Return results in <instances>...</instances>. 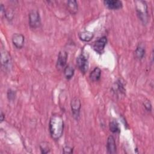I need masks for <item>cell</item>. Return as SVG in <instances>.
Listing matches in <instances>:
<instances>
[{
	"instance_id": "cell-11",
	"label": "cell",
	"mask_w": 154,
	"mask_h": 154,
	"mask_svg": "<svg viewBox=\"0 0 154 154\" xmlns=\"http://www.w3.org/2000/svg\"><path fill=\"white\" fill-rule=\"evenodd\" d=\"M103 4L108 8L111 10H118L122 7V2L119 0H106Z\"/></svg>"
},
{
	"instance_id": "cell-22",
	"label": "cell",
	"mask_w": 154,
	"mask_h": 154,
	"mask_svg": "<svg viewBox=\"0 0 154 154\" xmlns=\"http://www.w3.org/2000/svg\"><path fill=\"white\" fill-rule=\"evenodd\" d=\"M0 117H1V122H3V121L4 120V119H5V114L2 112V111L1 112V116H0Z\"/></svg>"
},
{
	"instance_id": "cell-20",
	"label": "cell",
	"mask_w": 154,
	"mask_h": 154,
	"mask_svg": "<svg viewBox=\"0 0 154 154\" xmlns=\"http://www.w3.org/2000/svg\"><path fill=\"white\" fill-rule=\"evenodd\" d=\"M73 152V149L69 146H66L63 148L64 153H72Z\"/></svg>"
},
{
	"instance_id": "cell-21",
	"label": "cell",
	"mask_w": 154,
	"mask_h": 154,
	"mask_svg": "<svg viewBox=\"0 0 154 154\" xmlns=\"http://www.w3.org/2000/svg\"><path fill=\"white\" fill-rule=\"evenodd\" d=\"M144 106L146 108V109L147 110V111H150L151 110V108H152V106H151V104L149 102H147L146 103H144Z\"/></svg>"
},
{
	"instance_id": "cell-7",
	"label": "cell",
	"mask_w": 154,
	"mask_h": 154,
	"mask_svg": "<svg viewBox=\"0 0 154 154\" xmlns=\"http://www.w3.org/2000/svg\"><path fill=\"white\" fill-rule=\"evenodd\" d=\"M70 105L73 116L75 119L78 120V119L79 117L80 110L81 107V103L78 97H74L71 101Z\"/></svg>"
},
{
	"instance_id": "cell-4",
	"label": "cell",
	"mask_w": 154,
	"mask_h": 154,
	"mask_svg": "<svg viewBox=\"0 0 154 154\" xmlns=\"http://www.w3.org/2000/svg\"><path fill=\"white\" fill-rule=\"evenodd\" d=\"M76 65L80 71L85 73L87 72L88 69V58L83 53L81 54L76 58Z\"/></svg>"
},
{
	"instance_id": "cell-16",
	"label": "cell",
	"mask_w": 154,
	"mask_h": 154,
	"mask_svg": "<svg viewBox=\"0 0 154 154\" xmlns=\"http://www.w3.org/2000/svg\"><path fill=\"white\" fill-rule=\"evenodd\" d=\"M74 72H75V69L73 67V66L70 65L66 66L64 69V74L66 78L67 79H70L73 77L74 75Z\"/></svg>"
},
{
	"instance_id": "cell-2",
	"label": "cell",
	"mask_w": 154,
	"mask_h": 154,
	"mask_svg": "<svg viewBox=\"0 0 154 154\" xmlns=\"http://www.w3.org/2000/svg\"><path fill=\"white\" fill-rule=\"evenodd\" d=\"M135 6L137 14L139 19L144 24H146L149 21V13L146 1H135Z\"/></svg>"
},
{
	"instance_id": "cell-19",
	"label": "cell",
	"mask_w": 154,
	"mask_h": 154,
	"mask_svg": "<svg viewBox=\"0 0 154 154\" xmlns=\"http://www.w3.org/2000/svg\"><path fill=\"white\" fill-rule=\"evenodd\" d=\"M15 96H16V94H15L14 91H13L11 89L8 90V91L7 92V97L10 100H13L15 97Z\"/></svg>"
},
{
	"instance_id": "cell-13",
	"label": "cell",
	"mask_w": 154,
	"mask_h": 154,
	"mask_svg": "<svg viewBox=\"0 0 154 154\" xmlns=\"http://www.w3.org/2000/svg\"><path fill=\"white\" fill-rule=\"evenodd\" d=\"M145 54V48L141 43H139L135 51V57L138 60H141Z\"/></svg>"
},
{
	"instance_id": "cell-9",
	"label": "cell",
	"mask_w": 154,
	"mask_h": 154,
	"mask_svg": "<svg viewBox=\"0 0 154 154\" xmlns=\"http://www.w3.org/2000/svg\"><path fill=\"white\" fill-rule=\"evenodd\" d=\"M11 40L13 45L17 49H21L24 45L25 37L22 34L15 33L13 35Z\"/></svg>"
},
{
	"instance_id": "cell-3",
	"label": "cell",
	"mask_w": 154,
	"mask_h": 154,
	"mask_svg": "<svg viewBox=\"0 0 154 154\" xmlns=\"http://www.w3.org/2000/svg\"><path fill=\"white\" fill-rule=\"evenodd\" d=\"M29 25L31 28H37L41 25V20L39 13L36 10H31L28 15Z\"/></svg>"
},
{
	"instance_id": "cell-6",
	"label": "cell",
	"mask_w": 154,
	"mask_h": 154,
	"mask_svg": "<svg viewBox=\"0 0 154 154\" xmlns=\"http://www.w3.org/2000/svg\"><path fill=\"white\" fill-rule=\"evenodd\" d=\"M107 42V38L105 36H103L97 40H96L93 45V49L94 51H96L97 53L101 54L104 51V48L105 47V45Z\"/></svg>"
},
{
	"instance_id": "cell-5",
	"label": "cell",
	"mask_w": 154,
	"mask_h": 154,
	"mask_svg": "<svg viewBox=\"0 0 154 154\" xmlns=\"http://www.w3.org/2000/svg\"><path fill=\"white\" fill-rule=\"evenodd\" d=\"M1 62L2 69L4 70L10 69L11 66V56L5 49H2L1 51Z\"/></svg>"
},
{
	"instance_id": "cell-12",
	"label": "cell",
	"mask_w": 154,
	"mask_h": 154,
	"mask_svg": "<svg viewBox=\"0 0 154 154\" xmlns=\"http://www.w3.org/2000/svg\"><path fill=\"white\" fill-rule=\"evenodd\" d=\"M78 37L79 39L83 42H90L94 37V34L88 31H84L79 32Z\"/></svg>"
},
{
	"instance_id": "cell-8",
	"label": "cell",
	"mask_w": 154,
	"mask_h": 154,
	"mask_svg": "<svg viewBox=\"0 0 154 154\" xmlns=\"http://www.w3.org/2000/svg\"><path fill=\"white\" fill-rule=\"evenodd\" d=\"M67 53L65 51H61L59 52L57 61V68L58 70L64 69L66 67L67 60Z\"/></svg>"
},
{
	"instance_id": "cell-18",
	"label": "cell",
	"mask_w": 154,
	"mask_h": 154,
	"mask_svg": "<svg viewBox=\"0 0 154 154\" xmlns=\"http://www.w3.org/2000/svg\"><path fill=\"white\" fill-rule=\"evenodd\" d=\"M109 129L112 133H117L119 132V125L116 122L112 121L109 123Z\"/></svg>"
},
{
	"instance_id": "cell-1",
	"label": "cell",
	"mask_w": 154,
	"mask_h": 154,
	"mask_svg": "<svg viewBox=\"0 0 154 154\" xmlns=\"http://www.w3.org/2000/svg\"><path fill=\"white\" fill-rule=\"evenodd\" d=\"M49 129L51 137L55 140H59L63 133L64 122L62 117L58 114H53L49 120Z\"/></svg>"
},
{
	"instance_id": "cell-10",
	"label": "cell",
	"mask_w": 154,
	"mask_h": 154,
	"mask_svg": "<svg viewBox=\"0 0 154 154\" xmlns=\"http://www.w3.org/2000/svg\"><path fill=\"white\" fill-rule=\"evenodd\" d=\"M106 149L108 153L112 154L117 153V147L115 139L112 135H109L106 141Z\"/></svg>"
},
{
	"instance_id": "cell-17",
	"label": "cell",
	"mask_w": 154,
	"mask_h": 154,
	"mask_svg": "<svg viewBox=\"0 0 154 154\" xmlns=\"http://www.w3.org/2000/svg\"><path fill=\"white\" fill-rule=\"evenodd\" d=\"M40 149L42 153H48L50 152V147L47 142H42L40 144Z\"/></svg>"
},
{
	"instance_id": "cell-15",
	"label": "cell",
	"mask_w": 154,
	"mask_h": 154,
	"mask_svg": "<svg viewBox=\"0 0 154 154\" xmlns=\"http://www.w3.org/2000/svg\"><path fill=\"white\" fill-rule=\"evenodd\" d=\"M67 7L69 11L72 14H76L78 11V4L75 0L68 1L67 2Z\"/></svg>"
},
{
	"instance_id": "cell-14",
	"label": "cell",
	"mask_w": 154,
	"mask_h": 154,
	"mask_svg": "<svg viewBox=\"0 0 154 154\" xmlns=\"http://www.w3.org/2000/svg\"><path fill=\"white\" fill-rule=\"evenodd\" d=\"M101 76V70L99 67H95L90 73V79L91 81L95 82L100 79Z\"/></svg>"
}]
</instances>
